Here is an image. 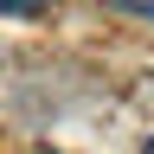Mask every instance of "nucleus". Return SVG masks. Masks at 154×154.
<instances>
[{"label": "nucleus", "mask_w": 154, "mask_h": 154, "mask_svg": "<svg viewBox=\"0 0 154 154\" xmlns=\"http://www.w3.org/2000/svg\"><path fill=\"white\" fill-rule=\"evenodd\" d=\"M0 13H7V19H38L45 0H0Z\"/></svg>", "instance_id": "obj_1"}, {"label": "nucleus", "mask_w": 154, "mask_h": 154, "mask_svg": "<svg viewBox=\"0 0 154 154\" xmlns=\"http://www.w3.org/2000/svg\"><path fill=\"white\" fill-rule=\"evenodd\" d=\"M141 154H154V135H148V141H141Z\"/></svg>", "instance_id": "obj_2"}]
</instances>
